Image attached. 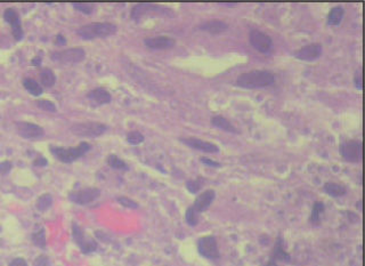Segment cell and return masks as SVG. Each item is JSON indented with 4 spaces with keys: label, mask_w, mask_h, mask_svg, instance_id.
I'll list each match as a JSON object with an SVG mask.
<instances>
[{
    "label": "cell",
    "mask_w": 365,
    "mask_h": 266,
    "mask_svg": "<svg viewBox=\"0 0 365 266\" xmlns=\"http://www.w3.org/2000/svg\"><path fill=\"white\" fill-rule=\"evenodd\" d=\"M276 80L273 72L265 70L250 71L241 75L236 79L235 85L244 90H256V88H264L272 86Z\"/></svg>",
    "instance_id": "1"
},
{
    "label": "cell",
    "mask_w": 365,
    "mask_h": 266,
    "mask_svg": "<svg viewBox=\"0 0 365 266\" xmlns=\"http://www.w3.org/2000/svg\"><path fill=\"white\" fill-rule=\"evenodd\" d=\"M117 26L108 22L103 23H90L87 26L79 28L77 34L85 40H93L96 38H106L117 32Z\"/></svg>",
    "instance_id": "2"
},
{
    "label": "cell",
    "mask_w": 365,
    "mask_h": 266,
    "mask_svg": "<svg viewBox=\"0 0 365 266\" xmlns=\"http://www.w3.org/2000/svg\"><path fill=\"white\" fill-rule=\"evenodd\" d=\"M92 149L89 143L81 142L76 147H61V146H52L51 152L54 157L64 164H71V162L78 160L83 154H86Z\"/></svg>",
    "instance_id": "3"
},
{
    "label": "cell",
    "mask_w": 365,
    "mask_h": 266,
    "mask_svg": "<svg viewBox=\"0 0 365 266\" xmlns=\"http://www.w3.org/2000/svg\"><path fill=\"white\" fill-rule=\"evenodd\" d=\"M198 251L199 254L207 259L216 260L220 257L218 243L214 235L202 236L198 241Z\"/></svg>",
    "instance_id": "4"
},
{
    "label": "cell",
    "mask_w": 365,
    "mask_h": 266,
    "mask_svg": "<svg viewBox=\"0 0 365 266\" xmlns=\"http://www.w3.org/2000/svg\"><path fill=\"white\" fill-rule=\"evenodd\" d=\"M72 235L75 242L79 246L82 254H92L94 251L97 250L98 245L94 239L87 236L86 233L83 232L82 229H80V226L77 224L72 225Z\"/></svg>",
    "instance_id": "5"
},
{
    "label": "cell",
    "mask_w": 365,
    "mask_h": 266,
    "mask_svg": "<svg viewBox=\"0 0 365 266\" xmlns=\"http://www.w3.org/2000/svg\"><path fill=\"white\" fill-rule=\"evenodd\" d=\"M340 154L347 162H358L362 159V144L355 140H348L340 144Z\"/></svg>",
    "instance_id": "6"
},
{
    "label": "cell",
    "mask_w": 365,
    "mask_h": 266,
    "mask_svg": "<svg viewBox=\"0 0 365 266\" xmlns=\"http://www.w3.org/2000/svg\"><path fill=\"white\" fill-rule=\"evenodd\" d=\"M106 126L101 124V122H81V124H76L71 127V131L78 136H89V137H97L104 134L106 130Z\"/></svg>",
    "instance_id": "7"
},
{
    "label": "cell",
    "mask_w": 365,
    "mask_h": 266,
    "mask_svg": "<svg viewBox=\"0 0 365 266\" xmlns=\"http://www.w3.org/2000/svg\"><path fill=\"white\" fill-rule=\"evenodd\" d=\"M86 53L82 48H70L52 54V60L63 64H76L85 60Z\"/></svg>",
    "instance_id": "8"
},
{
    "label": "cell",
    "mask_w": 365,
    "mask_h": 266,
    "mask_svg": "<svg viewBox=\"0 0 365 266\" xmlns=\"http://www.w3.org/2000/svg\"><path fill=\"white\" fill-rule=\"evenodd\" d=\"M249 41L251 43V46H253L256 51H258L259 53H263V54H267L273 47L272 38L265 32L256 30V29L250 31Z\"/></svg>",
    "instance_id": "9"
},
{
    "label": "cell",
    "mask_w": 365,
    "mask_h": 266,
    "mask_svg": "<svg viewBox=\"0 0 365 266\" xmlns=\"http://www.w3.org/2000/svg\"><path fill=\"white\" fill-rule=\"evenodd\" d=\"M322 45H320V43H310V45L304 46L298 49V51H295L293 53V56L300 61L314 62L322 56Z\"/></svg>",
    "instance_id": "10"
},
{
    "label": "cell",
    "mask_w": 365,
    "mask_h": 266,
    "mask_svg": "<svg viewBox=\"0 0 365 266\" xmlns=\"http://www.w3.org/2000/svg\"><path fill=\"white\" fill-rule=\"evenodd\" d=\"M16 129L19 136H22L26 140H37L43 136V129L38 125L31 124V122L18 121L16 122Z\"/></svg>",
    "instance_id": "11"
},
{
    "label": "cell",
    "mask_w": 365,
    "mask_h": 266,
    "mask_svg": "<svg viewBox=\"0 0 365 266\" xmlns=\"http://www.w3.org/2000/svg\"><path fill=\"white\" fill-rule=\"evenodd\" d=\"M101 195V191L96 188H88L83 189L80 191L73 192L70 194L69 199H70L72 203H75L77 205H88L98 199V196Z\"/></svg>",
    "instance_id": "12"
},
{
    "label": "cell",
    "mask_w": 365,
    "mask_h": 266,
    "mask_svg": "<svg viewBox=\"0 0 365 266\" xmlns=\"http://www.w3.org/2000/svg\"><path fill=\"white\" fill-rule=\"evenodd\" d=\"M4 18L7 23L11 24L13 36L15 38V40L19 41L23 38V29L21 26V19H19L18 14L15 12V9L8 8L4 13Z\"/></svg>",
    "instance_id": "13"
},
{
    "label": "cell",
    "mask_w": 365,
    "mask_h": 266,
    "mask_svg": "<svg viewBox=\"0 0 365 266\" xmlns=\"http://www.w3.org/2000/svg\"><path fill=\"white\" fill-rule=\"evenodd\" d=\"M180 141L184 143L185 145L191 147V149L204 152V153H218L219 152L218 145L214 144V143L194 139V137H191V139H181Z\"/></svg>",
    "instance_id": "14"
},
{
    "label": "cell",
    "mask_w": 365,
    "mask_h": 266,
    "mask_svg": "<svg viewBox=\"0 0 365 266\" xmlns=\"http://www.w3.org/2000/svg\"><path fill=\"white\" fill-rule=\"evenodd\" d=\"M215 198H216V192L214 190H207L196 196L193 206L191 207L196 211V213L201 214L209 208L211 204L214 203Z\"/></svg>",
    "instance_id": "15"
},
{
    "label": "cell",
    "mask_w": 365,
    "mask_h": 266,
    "mask_svg": "<svg viewBox=\"0 0 365 266\" xmlns=\"http://www.w3.org/2000/svg\"><path fill=\"white\" fill-rule=\"evenodd\" d=\"M176 41L170 37H152L146 38L144 40V45L150 49H155V51H164V49H169L175 46Z\"/></svg>",
    "instance_id": "16"
},
{
    "label": "cell",
    "mask_w": 365,
    "mask_h": 266,
    "mask_svg": "<svg viewBox=\"0 0 365 266\" xmlns=\"http://www.w3.org/2000/svg\"><path fill=\"white\" fill-rule=\"evenodd\" d=\"M270 259L287 264L291 262V255L284 248V240L282 239V236H279L278 240H276L272 254H270Z\"/></svg>",
    "instance_id": "17"
},
{
    "label": "cell",
    "mask_w": 365,
    "mask_h": 266,
    "mask_svg": "<svg viewBox=\"0 0 365 266\" xmlns=\"http://www.w3.org/2000/svg\"><path fill=\"white\" fill-rule=\"evenodd\" d=\"M199 29L201 31H206L211 34H220L229 30V24L224 21H220V19H210V21L200 24Z\"/></svg>",
    "instance_id": "18"
},
{
    "label": "cell",
    "mask_w": 365,
    "mask_h": 266,
    "mask_svg": "<svg viewBox=\"0 0 365 266\" xmlns=\"http://www.w3.org/2000/svg\"><path fill=\"white\" fill-rule=\"evenodd\" d=\"M87 97L97 105L108 104V103H110L112 100L110 93L105 90H103V88H96V90L89 92L88 93Z\"/></svg>",
    "instance_id": "19"
},
{
    "label": "cell",
    "mask_w": 365,
    "mask_h": 266,
    "mask_svg": "<svg viewBox=\"0 0 365 266\" xmlns=\"http://www.w3.org/2000/svg\"><path fill=\"white\" fill-rule=\"evenodd\" d=\"M323 190L325 193L330 196H332V198H340V196L346 195V193H347L346 186L343 184L333 183V182L325 183L323 186Z\"/></svg>",
    "instance_id": "20"
},
{
    "label": "cell",
    "mask_w": 365,
    "mask_h": 266,
    "mask_svg": "<svg viewBox=\"0 0 365 266\" xmlns=\"http://www.w3.org/2000/svg\"><path fill=\"white\" fill-rule=\"evenodd\" d=\"M211 124H213L214 127L219 128L221 130L232 132V134H236V132H238V129L233 126V124L221 116L214 117L213 119H211Z\"/></svg>",
    "instance_id": "21"
},
{
    "label": "cell",
    "mask_w": 365,
    "mask_h": 266,
    "mask_svg": "<svg viewBox=\"0 0 365 266\" xmlns=\"http://www.w3.org/2000/svg\"><path fill=\"white\" fill-rule=\"evenodd\" d=\"M345 9L340 6L333 7L328 15V24L330 27H338L343 22Z\"/></svg>",
    "instance_id": "22"
},
{
    "label": "cell",
    "mask_w": 365,
    "mask_h": 266,
    "mask_svg": "<svg viewBox=\"0 0 365 266\" xmlns=\"http://www.w3.org/2000/svg\"><path fill=\"white\" fill-rule=\"evenodd\" d=\"M325 211V205L322 201H316L314 204L312 213H310V223L314 225H318L322 219V216Z\"/></svg>",
    "instance_id": "23"
},
{
    "label": "cell",
    "mask_w": 365,
    "mask_h": 266,
    "mask_svg": "<svg viewBox=\"0 0 365 266\" xmlns=\"http://www.w3.org/2000/svg\"><path fill=\"white\" fill-rule=\"evenodd\" d=\"M23 86L33 96H40L42 94V87L40 83L31 78H27L23 80Z\"/></svg>",
    "instance_id": "24"
},
{
    "label": "cell",
    "mask_w": 365,
    "mask_h": 266,
    "mask_svg": "<svg viewBox=\"0 0 365 266\" xmlns=\"http://www.w3.org/2000/svg\"><path fill=\"white\" fill-rule=\"evenodd\" d=\"M55 81L56 77L51 69H43L40 73V82L42 83V86L51 88L55 85Z\"/></svg>",
    "instance_id": "25"
},
{
    "label": "cell",
    "mask_w": 365,
    "mask_h": 266,
    "mask_svg": "<svg viewBox=\"0 0 365 266\" xmlns=\"http://www.w3.org/2000/svg\"><path fill=\"white\" fill-rule=\"evenodd\" d=\"M107 164L108 166L111 167L112 169H116V170H128L129 169V167H128V165L126 164L125 161L121 160L119 157L116 156V154H111V156H108L107 158Z\"/></svg>",
    "instance_id": "26"
},
{
    "label": "cell",
    "mask_w": 365,
    "mask_h": 266,
    "mask_svg": "<svg viewBox=\"0 0 365 266\" xmlns=\"http://www.w3.org/2000/svg\"><path fill=\"white\" fill-rule=\"evenodd\" d=\"M32 242L37 246L39 248H45L46 247V233L45 229L39 228L34 231L32 234Z\"/></svg>",
    "instance_id": "27"
},
{
    "label": "cell",
    "mask_w": 365,
    "mask_h": 266,
    "mask_svg": "<svg viewBox=\"0 0 365 266\" xmlns=\"http://www.w3.org/2000/svg\"><path fill=\"white\" fill-rule=\"evenodd\" d=\"M53 205V196L49 193L42 194L41 196H39V199L37 200V209L40 211H46L49 209Z\"/></svg>",
    "instance_id": "28"
},
{
    "label": "cell",
    "mask_w": 365,
    "mask_h": 266,
    "mask_svg": "<svg viewBox=\"0 0 365 266\" xmlns=\"http://www.w3.org/2000/svg\"><path fill=\"white\" fill-rule=\"evenodd\" d=\"M203 182H204V180L201 179V177H199V179H196V180L187 181L186 189L189 190L191 193H198V192L202 189V186H203Z\"/></svg>",
    "instance_id": "29"
},
{
    "label": "cell",
    "mask_w": 365,
    "mask_h": 266,
    "mask_svg": "<svg viewBox=\"0 0 365 266\" xmlns=\"http://www.w3.org/2000/svg\"><path fill=\"white\" fill-rule=\"evenodd\" d=\"M199 216H200V214L196 213V211L192 208V207H190V208L186 210V214H185L186 223L190 226H196L199 223Z\"/></svg>",
    "instance_id": "30"
},
{
    "label": "cell",
    "mask_w": 365,
    "mask_h": 266,
    "mask_svg": "<svg viewBox=\"0 0 365 266\" xmlns=\"http://www.w3.org/2000/svg\"><path fill=\"white\" fill-rule=\"evenodd\" d=\"M145 137L140 131H130L129 134L127 135V142L131 145H140L141 143L144 142Z\"/></svg>",
    "instance_id": "31"
},
{
    "label": "cell",
    "mask_w": 365,
    "mask_h": 266,
    "mask_svg": "<svg viewBox=\"0 0 365 266\" xmlns=\"http://www.w3.org/2000/svg\"><path fill=\"white\" fill-rule=\"evenodd\" d=\"M73 7H75V9H77L78 12L87 14V15L92 14L94 12V8H95L94 4L90 3H77V4H73Z\"/></svg>",
    "instance_id": "32"
},
{
    "label": "cell",
    "mask_w": 365,
    "mask_h": 266,
    "mask_svg": "<svg viewBox=\"0 0 365 266\" xmlns=\"http://www.w3.org/2000/svg\"><path fill=\"white\" fill-rule=\"evenodd\" d=\"M117 200H118V203L122 205L123 207H126V208H129V209H137L138 208V204L136 203V201L127 198V196H119V198H118Z\"/></svg>",
    "instance_id": "33"
},
{
    "label": "cell",
    "mask_w": 365,
    "mask_h": 266,
    "mask_svg": "<svg viewBox=\"0 0 365 266\" xmlns=\"http://www.w3.org/2000/svg\"><path fill=\"white\" fill-rule=\"evenodd\" d=\"M37 105L40 107V109L48 111V112H56V106L53 102L47 101V100H40L37 102Z\"/></svg>",
    "instance_id": "34"
},
{
    "label": "cell",
    "mask_w": 365,
    "mask_h": 266,
    "mask_svg": "<svg viewBox=\"0 0 365 266\" xmlns=\"http://www.w3.org/2000/svg\"><path fill=\"white\" fill-rule=\"evenodd\" d=\"M12 166H13L12 162H9V161L0 162V174L2 175L8 174V172L12 169Z\"/></svg>",
    "instance_id": "35"
},
{
    "label": "cell",
    "mask_w": 365,
    "mask_h": 266,
    "mask_svg": "<svg viewBox=\"0 0 365 266\" xmlns=\"http://www.w3.org/2000/svg\"><path fill=\"white\" fill-rule=\"evenodd\" d=\"M34 266H49L51 265V262H49V259L47 256H39V257L36 258L33 263Z\"/></svg>",
    "instance_id": "36"
},
{
    "label": "cell",
    "mask_w": 365,
    "mask_h": 266,
    "mask_svg": "<svg viewBox=\"0 0 365 266\" xmlns=\"http://www.w3.org/2000/svg\"><path fill=\"white\" fill-rule=\"evenodd\" d=\"M201 162H202V164H204L206 166L214 167V168H219V167H220V164H219V162L214 161V160H211V159H208V158H202V159H201Z\"/></svg>",
    "instance_id": "37"
},
{
    "label": "cell",
    "mask_w": 365,
    "mask_h": 266,
    "mask_svg": "<svg viewBox=\"0 0 365 266\" xmlns=\"http://www.w3.org/2000/svg\"><path fill=\"white\" fill-rule=\"evenodd\" d=\"M354 82H355V87H356L358 91H362V90H363V82H362V73H361V72H359V73H357V75H356V76H355V80H354Z\"/></svg>",
    "instance_id": "38"
},
{
    "label": "cell",
    "mask_w": 365,
    "mask_h": 266,
    "mask_svg": "<svg viewBox=\"0 0 365 266\" xmlns=\"http://www.w3.org/2000/svg\"><path fill=\"white\" fill-rule=\"evenodd\" d=\"M47 164H48V161L43 157H39L33 161V165L36 167H45V166H47Z\"/></svg>",
    "instance_id": "39"
},
{
    "label": "cell",
    "mask_w": 365,
    "mask_h": 266,
    "mask_svg": "<svg viewBox=\"0 0 365 266\" xmlns=\"http://www.w3.org/2000/svg\"><path fill=\"white\" fill-rule=\"evenodd\" d=\"M8 266H28V263L27 260L23 258H15L14 260H12L11 264Z\"/></svg>",
    "instance_id": "40"
},
{
    "label": "cell",
    "mask_w": 365,
    "mask_h": 266,
    "mask_svg": "<svg viewBox=\"0 0 365 266\" xmlns=\"http://www.w3.org/2000/svg\"><path fill=\"white\" fill-rule=\"evenodd\" d=\"M56 43H57V45H60V46L66 45V39L64 38L62 34H58V36L56 37Z\"/></svg>",
    "instance_id": "41"
},
{
    "label": "cell",
    "mask_w": 365,
    "mask_h": 266,
    "mask_svg": "<svg viewBox=\"0 0 365 266\" xmlns=\"http://www.w3.org/2000/svg\"><path fill=\"white\" fill-rule=\"evenodd\" d=\"M40 63H41V56H37L36 58H33V60H32V64H33V65H36V66L40 65Z\"/></svg>",
    "instance_id": "42"
},
{
    "label": "cell",
    "mask_w": 365,
    "mask_h": 266,
    "mask_svg": "<svg viewBox=\"0 0 365 266\" xmlns=\"http://www.w3.org/2000/svg\"><path fill=\"white\" fill-rule=\"evenodd\" d=\"M265 266H279V265H278V262H275V260H273V259H270V258H269V260L267 262V264H266Z\"/></svg>",
    "instance_id": "43"
},
{
    "label": "cell",
    "mask_w": 365,
    "mask_h": 266,
    "mask_svg": "<svg viewBox=\"0 0 365 266\" xmlns=\"http://www.w3.org/2000/svg\"><path fill=\"white\" fill-rule=\"evenodd\" d=\"M220 5H223V6H226V7H234L238 4H220Z\"/></svg>",
    "instance_id": "44"
}]
</instances>
